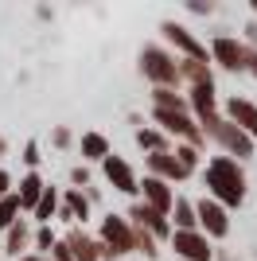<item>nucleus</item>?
Instances as JSON below:
<instances>
[{
  "mask_svg": "<svg viewBox=\"0 0 257 261\" xmlns=\"http://www.w3.org/2000/svg\"><path fill=\"white\" fill-rule=\"evenodd\" d=\"M20 218H23V207H20V199H16V195L0 199V238H4V234H8V230L16 226V222H20Z\"/></svg>",
  "mask_w": 257,
  "mask_h": 261,
  "instance_id": "nucleus-24",
  "label": "nucleus"
},
{
  "mask_svg": "<svg viewBox=\"0 0 257 261\" xmlns=\"http://www.w3.org/2000/svg\"><path fill=\"white\" fill-rule=\"evenodd\" d=\"M90 184H94V172H90V164H74V168H70V187L86 191Z\"/></svg>",
  "mask_w": 257,
  "mask_h": 261,
  "instance_id": "nucleus-29",
  "label": "nucleus"
},
{
  "mask_svg": "<svg viewBox=\"0 0 257 261\" xmlns=\"http://www.w3.org/2000/svg\"><path fill=\"white\" fill-rule=\"evenodd\" d=\"M20 261H51V257H43V253H23Z\"/></svg>",
  "mask_w": 257,
  "mask_h": 261,
  "instance_id": "nucleus-37",
  "label": "nucleus"
},
{
  "mask_svg": "<svg viewBox=\"0 0 257 261\" xmlns=\"http://www.w3.org/2000/svg\"><path fill=\"white\" fill-rule=\"evenodd\" d=\"M171 144H175V141H171L168 133H160L156 125H144V129H137V148H140L144 156H152V152H171Z\"/></svg>",
  "mask_w": 257,
  "mask_h": 261,
  "instance_id": "nucleus-20",
  "label": "nucleus"
},
{
  "mask_svg": "<svg viewBox=\"0 0 257 261\" xmlns=\"http://www.w3.org/2000/svg\"><path fill=\"white\" fill-rule=\"evenodd\" d=\"M207 141H211L222 156H230V160H238V164H246L249 156H253V148H257L253 137H246V133L238 129V125H230L226 117L214 121L211 129H207Z\"/></svg>",
  "mask_w": 257,
  "mask_h": 261,
  "instance_id": "nucleus-5",
  "label": "nucleus"
},
{
  "mask_svg": "<svg viewBox=\"0 0 257 261\" xmlns=\"http://www.w3.org/2000/svg\"><path fill=\"white\" fill-rule=\"evenodd\" d=\"M137 74L144 78L152 90H183V82H179V55L168 51L164 43H140Z\"/></svg>",
  "mask_w": 257,
  "mask_h": 261,
  "instance_id": "nucleus-2",
  "label": "nucleus"
},
{
  "mask_svg": "<svg viewBox=\"0 0 257 261\" xmlns=\"http://www.w3.org/2000/svg\"><path fill=\"white\" fill-rule=\"evenodd\" d=\"M207 51H211L214 70H222V74H249V59H253V51L246 47L242 35L218 32L211 43H207Z\"/></svg>",
  "mask_w": 257,
  "mask_h": 261,
  "instance_id": "nucleus-4",
  "label": "nucleus"
},
{
  "mask_svg": "<svg viewBox=\"0 0 257 261\" xmlns=\"http://www.w3.org/2000/svg\"><path fill=\"white\" fill-rule=\"evenodd\" d=\"M63 242L70 246L74 261H101V242H97V234H90L86 226H70L63 234Z\"/></svg>",
  "mask_w": 257,
  "mask_h": 261,
  "instance_id": "nucleus-14",
  "label": "nucleus"
},
{
  "mask_svg": "<svg viewBox=\"0 0 257 261\" xmlns=\"http://www.w3.org/2000/svg\"><path fill=\"white\" fill-rule=\"evenodd\" d=\"M8 195H16V179H12L8 168H0V199H8Z\"/></svg>",
  "mask_w": 257,
  "mask_h": 261,
  "instance_id": "nucleus-32",
  "label": "nucleus"
},
{
  "mask_svg": "<svg viewBox=\"0 0 257 261\" xmlns=\"http://www.w3.org/2000/svg\"><path fill=\"white\" fill-rule=\"evenodd\" d=\"M168 250L175 253V261H214V242L203 230H175Z\"/></svg>",
  "mask_w": 257,
  "mask_h": 261,
  "instance_id": "nucleus-7",
  "label": "nucleus"
},
{
  "mask_svg": "<svg viewBox=\"0 0 257 261\" xmlns=\"http://www.w3.org/2000/svg\"><path fill=\"white\" fill-rule=\"evenodd\" d=\"M171 226H175V230H199V211H195V199L175 195V207H171Z\"/></svg>",
  "mask_w": 257,
  "mask_h": 261,
  "instance_id": "nucleus-22",
  "label": "nucleus"
},
{
  "mask_svg": "<svg viewBox=\"0 0 257 261\" xmlns=\"http://www.w3.org/2000/svg\"><path fill=\"white\" fill-rule=\"evenodd\" d=\"M179 82H183V90H191V86H214V63L179 59Z\"/></svg>",
  "mask_w": 257,
  "mask_h": 261,
  "instance_id": "nucleus-18",
  "label": "nucleus"
},
{
  "mask_svg": "<svg viewBox=\"0 0 257 261\" xmlns=\"http://www.w3.org/2000/svg\"><path fill=\"white\" fill-rule=\"evenodd\" d=\"M214 261H246L238 250H230V246H214Z\"/></svg>",
  "mask_w": 257,
  "mask_h": 261,
  "instance_id": "nucleus-33",
  "label": "nucleus"
},
{
  "mask_svg": "<svg viewBox=\"0 0 257 261\" xmlns=\"http://www.w3.org/2000/svg\"><path fill=\"white\" fill-rule=\"evenodd\" d=\"M20 160H23V168H28V172H39V160H43V156H39V144L28 141V144H23V152H20Z\"/></svg>",
  "mask_w": 257,
  "mask_h": 261,
  "instance_id": "nucleus-30",
  "label": "nucleus"
},
{
  "mask_svg": "<svg viewBox=\"0 0 257 261\" xmlns=\"http://www.w3.org/2000/svg\"><path fill=\"white\" fill-rule=\"evenodd\" d=\"M140 203L171 218V207H175V187L164 184V179H156V175H140Z\"/></svg>",
  "mask_w": 257,
  "mask_h": 261,
  "instance_id": "nucleus-12",
  "label": "nucleus"
},
{
  "mask_svg": "<svg viewBox=\"0 0 257 261\" xmlns=\"http://www.w3.org/2000/svg\"><path fill=\"white\" fill-rule=\"evenodd\" d=\"M195 211H199V230H203L211 242H218V246H222L226 234H230V211H226L222 203H214L211 195L195 199Z\"/></svg>",
  "mask_w": 257,
  "mask_h": 261,
  "instance_id": "nucleus-9",
  "label": "nucleus"
},
{
  "mask_svg": "<svg viewBox=\"0 0 257 261\" xmlns=\"http://www.w3.org/2000/svg\"><path fill=\"white\" fill-rule=\"evenodd\" d=\"M51 261H74V253H70V246H66L63 238H59V246L51 250Z\"/></svg>",
  "mask_w": 257,
  "mask_h": 261,
  "instance_id": "nucleus-34",
  "label": "nucleus"
},
{
  "mask_svg": "<svg viewBox=\"0 0 257 261\" xmlns=\"http://www.w3.org/2000/svg\"><path fill=\"white\" fill-rule=\"evenodd\" d=\"M152 109H191L183 90H152Z\"/></svg>",
  "mask_w": 257,
  "mask_h": 261,
  "instance_id": "nucleus-25",
  "label": "nucleus"
},
{
  "mask_svg": "<svg viewBox=\"0 0 257 261\" xmlns=\"http://www.w3.org/2000/svg\"><path fill=\"white\" fill-rule=\"evenodd\" d=\"M32 242H35V226L28 222V218H20V222H16V226L4 234V253L20 261L23 253H32Z\"/></svg>",
  "mask_w": 257,
  "mask_h": 261,
  "instance_id": "nucleus-17",
  "label": "nucleus"
},
{
  "mask_svg": "<svg viewBox=\"0 0 257 261\" xmlns=\"http://www.w3.org/2000/svg\"><path fill=\"white\" fill-rule=\"evenodd\" d=\"M160 39H164V47H168V51H175L179 59L211 63V51H207V43L191 32V28H187V23H179V20H164V23H160Z\"/></svg>",
  "mask_w": 257,
  "mask_h": 261,
  "instance_id": "nucleus-6",
  "label": "nucleus"
},
{
  "mask_svg": "<svg viewBox=\"0 0 257 261\" xmlns=\"http://www.w3.org/2000/svg\"><path fill=\"white\" fill-rule=\"evenodd\" d=\"M203 187L207 195L214 199V203H222L226 211H238L246 207L249 199V175H246V164L230 160V156H207L203 164Z\"/></svg>",
  "mask_w": 257,
  "mask_h": 261,
  "instance_id": "nucleus-1",
  "label": "nucleus"
},
{
  "mask_svg": "<svg viewBox=\"0 0 257 261\" xmlns=\"http://www.w3.org/2000/svg\"><path fill=\"white\" fill-rule=\"evenodd\" d=\"M144 175H156V179H164V184H171V187L183 184V179H191V172L175 160V152H152V156H144Z\"/></svg>",
  "mask_w": 257,
  "mask_h": 261,
  "instance_id": "nucleus-13",
  "label": "nucleus"
},
{
  "mask_svg": "<svg viewBox=\"0 0 257 261\" xmlns=\"http://www.w3.org/2000/svg\"><path fill=\"white\" fill-rule=\"evenodd\" d=\"M51 144L59 148V152H63V148H74V144H78V137H74L70 129H66V125H55V129H51Z\"/></svg>",
  "mask_w": 257,
  "mask_h": 261,
  "instance_id": "nucleus-28",
  "label": "nucleus"
},
{
  "mask_svg": "<svg viewBox=\"0 0 257 261\" xmlns=\"http://www.w3.org/2000/svg\"><path fill=\"white\" fill-rule=\"evenodd\" d=\"M90 218V199L78 187H66L63 191V207H59V222H70V226H82Z\"/></svg>",
  "mask_w": 257,
  "mask_h": 261,
  "instance_id": "nucleus-15",
  "label": "nucleus"
},
{
  "mask_svg": "<svg viewBox=\"0 0 257 261\" xmlns=\"http://www.w3.org/2000/svg\"><path fill=\"white\" fill-rule=\"evenodd\" d=\"M59 246V234L55 226H35V242H32V253H43V257H51V250Z\"/></svg>",
  "mask_w": 257,
  "mask_h": 261,
  "instance_id": "nucleus-26",
  "label": "nucleus"
},
{
  "mask_svg": "<svg viewBox=\"0 0 257 261\" xmlns=\"http://www.w3.org/2000/svg\"><path fill=\"white\" fill-rule=\"evenodd\" d=\"M214 8H218L214 0H187V12H191V16H214Z\"/></svg>",
  "mask_w": 257,
  "mask_h": 261,
  "instance_id": "nucleus-31",
  "label": "nucleus"
},
{
  "mask_svg": "<svg viewBox=\"0 0 257 261\" xmlns=\"http://www.w3.org/2000/svg\"><path fill=\"white\" fill-rule=\"evenodd\" d=\"M43 191H47V179H43L39 172H23L20 179H16V199H20V207L28 211V215L39 207Z\"/></svg>",
  "mask_w": 257,
  "mask_h": 261,
  "instance_id": "nucleus-16",
  "label": "nucleus"
},
{
  "mask_svg": "<svg viewBox=\"0 0 257 261\" xmlns=\"http://www.w3.org/2000/svg\"><path fill=\"white\" fill-rule=\"evenodd\" d=\"M125 218H128V222H133L137 230H148V234H152L156 242H160V246H168V242H171V234H175L171 218H168V215H160V211H152V207H144L140 199H137V203H133V207L125 211Z\"/></svg>",
  "mask_w": 257,
  "mask_h": 261,
  "instance_id": "nucleus-10",
  "label": "nucleus"
},
{
  "mask_svg": "<svg viewBox=\"0 0 257 261\" xmlns=\"http://www.w3.org/2000/svg\"><path fill=\"white\" fill-rule=\"evenodd\" d=\"M128 125H133V129H144V125H152V121L144 117V113H137V109H133V113H128Z\"/></svg>",
  "mask_w": 257,
  "mask_h": 261,
  "instance_id": "nucleus-35",
  "label": "nucleus"
},
{
  "mask_svg": "<svg viewBox=\"0 0 257 261\" xmlns=\"http://www.w3.org/2000/svg\"><path fill=\"white\" fill-rule=\"evenodd\" d=\"M97 242H101V261H121L128 253H137V230L117 211H106L97 218Z\"/></svg>",
  "mask_w": 257,
  "mask_h": 261,
  "instance_id": "nucleus-3",
  "label": "nucleus"
},
{
  "mask_svg": "<svg viewBox=\"0 0 257 261\" xmlns=\"http://www.w3.org/2000/svg\"><path fill=\"white\" fill-rule=\"evenodd\" d=\"M249 78H257V51H253V59H249Z\"/></svg>",
  "mask_w": 257,
  "mask_h": 261,
  "instance_id": "nucleus-38",
  "label": "nucleus"
},
{
  "mask_svg": "<svg viewBox=\"0 0 257 261\" xmlns=\"http://www.w3.org/2000/svg\"><path fill=\"white\" fill-rule=\"evenodd\" d=\"M59 207H63V195H59V187L47 184V191H43V199H39V207L32 211L35 226H51L55 218H59Z\"/></svg>",
  "mask_w": 257,
  "mask_h": 261,
  "instance_id": "nucleus-21",
  "label": "nucleus"
},
{
  "mask_svg": "<svg viewBox=\"0 0 257 261\" xmlns=\"http://www.w3.org/2000/svg\"><path fill=\"white\" fill-rule=\"evenodd\" d=\"M101 175H106V184L113 187V191H121V195H128L133 203L140 199V175L133 172V164L125 160V156H106L101 160Z\"/></svg>",
  "mask_w": 257,
  "mask_h": 261,
  "instance_id": "nucleus-8",
  "label": "nucleus"
},
{
  "mask_svg": "<svg viewBox=\"0 0 257 261\" xmlns=\"http://www.w3.org/2000/svg\"><path fill=\"white\" fill-rule=\"evenodd\" d=\"M171 152H175V160L187 168V172H203V164H207V156H203V148H195V144H171Z\"/></svg>",
  "mask_w": 257,
  "mask_h": 261,
  "instance_id": "nucleus-23",
  "label": "nucleus"
},
{
  "mask_svg": "<svg viewBox=\"0 0 257 261\" xmlns=\"http://www.w3.org/2000/svg\"><path fill=\"white\" fill-rule=\"evenodd\" d=\"M4 156H8V137L0 133V160H4Z\"/></svg>",
  "mask_w": 257,
  "mask_h": 261,
  "instance_id": "nucleus-36",
  "label": "nucleus"
},
{
  "mask_svg": "<svg viewBox=\"0 0 257 261\" xmlns=\"http://www.w3.org/2000/svg\"><path fill=\"white\" fill-rule=\"evenodd\" d=\"M78 152H82V164H101L106 156H113L106 133H82L78 137Z\"/></svg>",
  "mask_w": 257,
  "mask_h": 261,
  "instance_id": "nucleus-19",
  "label": "nucleus"
},
{
  "mask_svg": "<svg viewBox=\"0 0 257 261\" xmlns=\"http://www.w3.org/2000/svg\"><path fill=\"white\" fill-rule=\"evenodd\" d=\"M222 117L230 121V125H238L246 137L257 141V101H249L246 94H230V98L222 101Z\"/></svg>",
  "mask_w": 257,
  "mask_h": 261,
  "instance_id": "nucleus-11",
  "label": "nucleus"
},
{
  "mask_svg": "<svg viewBox=\"0 0 257 261\" xmlns=\"http://www.w3.org/2000/svg\"><path fill=\"white\" fill-rule=\"evenodd\" d=\"M133 230H137V226H133ZM160 250H164V246H160L156 238H152L148 230H137V253H140V257L156 261V257H160Z\"/></svg>",
  "mask_w": 257,
  "mask_h": 261,
  "instance_id": "nucleus-27",
  "label": "nucleus"
}]
</instances>
